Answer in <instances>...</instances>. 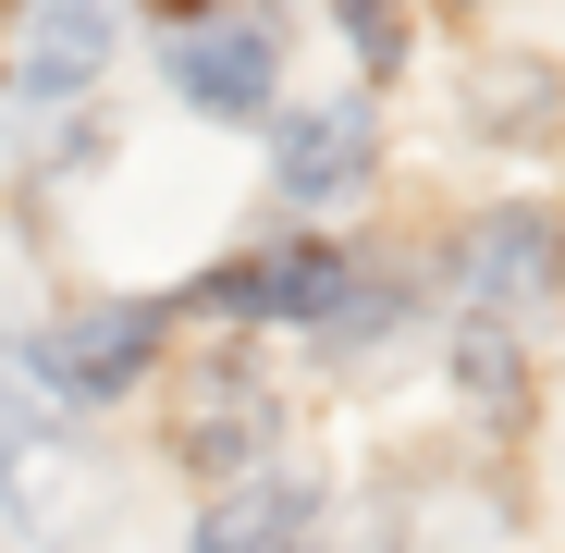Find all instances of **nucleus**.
Wrapping results in <instances>:
<instances>
[{
    "mask_svg": "<svg viewBox=\"0 0 565 553\" xmlns=\"http://www.w3.org/2000/svg\"><path fill=\"white\" fill-rule=\"evenodd\" d=\"M455 296H467V308H529V296H553V222H541V210L467 222V234H455Z\"/></svg>",
    "mask_w": 565,
    "mask_h": 553,
    "instance_id": "nucleus-5",
    "label": "nucleus"
},
{
    "mask_svg": "<svg viewBox=\"0 0 565 553\" xmlns=\"http://www.w3.org/2000/svg\"><path fill=\"white\" fill-rule=\"evenodd\" d=\"M344 25H356V50H369V62H394V13H382V0H344Z\"/></svg>",
    "mask_w": 565,
    "mask_h": 553,
    "instance_id": "nucleus-11",
    "label": "nucleus"
},
{
    "mask_svg": "<svg viewBox=\"0 0 565 553\" xmlns=\"http://www.w3.org/2000/svg\"><path fill=\"white\" fill-rule=\"evenodd\" d=\"M210 382H222V406H210V418H184V455H198V468H234V455L270 443V406L246 394V369H210Z\"/></svg>",
    "mask_w": 565,
    "mask_h": 553,
    "instance_id": "nucleus-9",
    "label": "nucleus"
},
{
    "mask_svg": "<svg viewBox=\"0 0 565 553\" xmlns=\"http://www.w3.org/2000/svg\"><path fill=\"white\" fill-rule=\"evenodd\" d=\"M369 184V111L356 99H332V111H296L282 124V198H356Z\"/></svg>",
    "mask_w": 565,
    "mask_h": 553,
    "instance_id": "nucleus-7",
    "label": "nucleus"
},
{
    "mask_svg": "<svg viewBox=\"0 0 565 553\" xmlns=\"http://www.w3.org/2000/svg\"><path fill=\"white\" fill-rule=\"evenodd\" d=\"M172 86H184V111H210V124H258V99H270V38H258V25H184V38H172Z\"/></svg>",
    "mask_w": 565,
    "mask_h": 553,
    "instance_id": "nucleus-6",
    "label": "nucleus"
},
{
    "mask_svg": "<svg viewBox=\"0 0 565 553\" xmlns=\"http://www.w3.org/2000/svg\"><path fill=\"white\" fill-rule=\"evenodd\" d=\"M455 382L480 394V406H516V344H504V332H467V344H455Z\"/></svg>",
    "mask_w": 565,
    "mask_h": 553,
    "instance_id": "nucleus-10",
    "label": "nucleus"
},
{
    "mask_svg": "<svg viewBox=\"0 0 565 553\" xmlns=\"http://www.w3.org/2000/svg\"><path fill=\"white\" fill-rule=\"evenodd\" d=\"M308 480H246V492H222L210 517H198V553H296L308 541Z\"/></svg>",
    "mask_w": 565,
    "mask_h": 553,
    "instance_id": "nucleus-8",
    "label": "nucleus"
},
{
    "mask_svg": "<svg viewBox=\"0 0 565 553\" xmlns=\"http://www.w3.org/2000/svg\"><path fill=\"white\" fill-rule=\"evenodd\" d=\"M148 357H160V308H136V296H124V308H74L62 332L25 344V369H38L50 406H111Z\"/></svg>",
    "mask_w": 565,
    "mask_h": 553,
    "instance_id": "nucleus-2",
    "label": "nucleus"
},
{
    "mask_svg": "<svg viewBox=\"0 0 565 553\" xmlns=\"http://www.w3.org/2000/svg\"><path fill=\"white\" fill-rule=\"evenodd\" d=\"M0 517H13L25 541H50V553L99 541V517H111L99 455H86L74 430H50V418H25L13 394H0Z\"/></svg>",
    "mask_w": 565,
    "mask_h": 553,
    "instance_id": "nucleus-1",
    "label": "nucleus"
},
{
    "mask_svg": "<svg viewBox=\"0 0 565 553\" xmlns=\"http://www.w3.org/2000/svg\"><path fill=\"white\" fill-rule=\"evenodd\" d=\"M344 284H356V270H344L332 246H270V258L210 270V308H234V320H332Z\"/></svg>",
    "mask_w": 565,
    "mask_h": 553,
    "instance_id": "nucleus-4",
    "label": "nucleus"
},
{
    "mask_svg": "<svg viewBox=\"0 0 565 553\" xmlns=\"http://www.w3.org/2000/svg\"><path fill=\"white\" fill-rule=\"evenodd\" d=\"M111 62V0H25L13 25V86L25 99H86Z\"/></svg>",
    "mask_w": 565,
    "mask_h": 553,
    "instance_id": "nucleus-3",
    "label": "nucleus"
}]
</instances>
